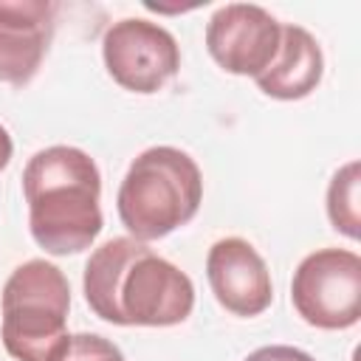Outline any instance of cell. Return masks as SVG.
I'll list each match as a JSON object with an SVG mask.
<instances>
[{
  "label": "cell",
  "mask_w": 361,
  "mask_h": 361,
  "mask_svg": "<svg viewBox=\"0 0 361 361\" xmlns=\"http://www.w3.org/2000/svg\"><path fill=\"white\" fill-rule=\"evenodd\" d=\"M90 310L121 327H172L195 307L192 279L141 240L113 237L85 265Z\"/></svg>",
  "instance_id": "obj_1"
},
{
  "label": "cell",
  "mask_w": 361,
  "mask_h": 361,
  "mask_svg": "<svg viewBox=\"0 0 361 361\" xmlns=\"http://www.w3.org/2000/svg\"><path fill=\"white\" fill-rule=\"evenodd\" d=\"M28 228L39 248L68 257L90 248L102 231V175L79 147H45L23 169Z\"/></svg>",
  "instance_id": "obj_2"
},
{
  "label": "cell",
  "mask_w": 361,
  "mask_h": 361,
  "mask_svg": "<svg viewBox=\"0 0 361 361\" xmlns=\"http://www.w3.org/2000/svg\"><path fill=\"white\" fill-rule=\"evenodd\" d=\"M203 200V175L178 147H149L127 169L116 206L133 240L149 243L186 226Z\"/></svg>",
  "instance_id": "obj_3"
},
{
  "label": "cell",
  "mask_w": 361,
  "mask_h": 361,
  "mask_svg": "<svg viewBox=\"0 0 361 361\" xmlns=\"http://www.w3.org/2000/svg\"><path fill=\"white\" fill-rule=\"evenodd\" d=\"M3 347L17 361H59L71 344V285L48 259H28L11 271L0 296Z\"/></svg>",
  "instance_id": "obj_4"
},
{
  "label": "cell",
  "mask_w": 361,
  "mask_h": 361,
  "mask_svg": "<svg viewBox=\"0 0 361 361\" xmlns=\"http://www.w3.org/2000/svg\"><path fill=\"white\" fill-rule=\"evenodd\" d=\"M290 302L322 330H347L361 319V257L347 248H319L293 271Z\"/></svg>",
  "instance_id": "obj_5"
},
{
  "label": "cell",
  "mask_w": 361,
  "mask_h": 361,
  "mask_svg": "<svg viewBox=\"0 0 361 361\" xmlns=\"http://www.w3.org/2000/svg\"><path fill=\"white\" fill-rule=\"evenodd\" d=\"M102 56L107 73L133 93H158L180 68L175 37L141 17L113 23L102 39Z\"/></svg>",
  "instance_id": "obj_6"
},
{
  "label": "cell",
  "mask_w": 361,
  "mask_h": 361,
  "mask_svg": "<svg viewBox=\"0 0 361 361\" xmlns=\"http://www.w3.org/2000/svg\"><path fill=\"white\" fill-rule=\"evenodd\" d=\"M282 25L254 3H226L206 25V48L212 59L237 76H259L279 51Z\"/></svg>",
  "instance_id": "obj_7"
},
{
  "label": "cell",
  "mask_w": 361,
  "mask_h": 361,
  "mask_svg": "<svg viewBox=\"0 0 361 361\" xmlns=\"http://www.w3.org/2000/svg\"><path fill=\"white\" fill-rule=\"evenodd\" d=\"M206 276L214 299L234 316H259L274 302L268 265L243 237H226L209 248Z\"/></svg>",
  "instance_id": "obj_8"
},
{
  "label": "cell",
  "mask_w": 361,
  "mask_h": 361,
  "mask_svg": "<svg viewBox=\"0 0 361 361\" xmlns=\"http://www.w3.org/2000/svg\"><path fill=\"white\" fill-rule=\"evenodd\" d=\"M54 17L51 0H0V82L34 79L54 37Z\"/></svg>",
  "instance_id": "obj_9"
},
{
  "label": "cell",
  "mask_w": 361,
  "mask_h": 361,
  "mask_svg": "<svg viewBox=\"0 0 361 361\" xmlns=\"http://www.w3.org/2000/svg\"><path fill=\"white\" fill-rule=\"evenodd\" d=\"M324 73V56L316 37L302 25H282L279 51L274 62L257 76V85L265 96L296 102L316 90Z\"/></svg>",
  "instance_id": "obj_10"
},
{
  "label": "cell",
  "mask_w": 361,
  "mask_h": 361,
  "mask_svg": "<svg viewBox=\"0 0 361 361\" xmlns=\"http://www.w3.org/2000/svg\"><path fill=\"white\" fill-rule=\"evenodd\" d=\"M358 180H361V166L358 161H350L330 178V186H327V217L333 228L350 240H358L361 234Z\"/></svg>",
  "instance_id": "obj_11"
},
{
  "label": "cell",
  "mask_w": 361,
  "mask_h": 361,
  "mask_svg": "<svg viewBox=\"0 0 361 361\" xmlns=\"http://www.w3.org/2000/svg\"><path fill=\"white\" fill-rule=\"evenodd\" d=\"M59 361H124L121 350L96 333H76Z\"/></svg>",
  "instance_id": "obj_12"
},
{
  "label": "cell",
  "mask_w": 361,
  "mask_h": 361,
  "mask_svg": "<svg viewBox=\"0 0 361 361\" xmlns=\"http://www.w3.org/2000/svg\"><path fill=\"white\" fill-rule=\"evenodd\" d=\"M245 361H316L313 355H307L299 347H288V344H271V347H259L254 350Z\"/></svg>",
  "instance_id": "obj_13"
},
{
  "label": "cell",
  "mask_w": 361,
  "mask_h": 361,
  "mask_svg": "<svg viewBox=\"0 0 361 361\" xmlns=\"http://www.w3.org/2000/svg\"><path fill=\"white\" fill-rule=\"evenodd\" d=\"M11 152H14L11 135H8V130L0 124V169H6V166H8V161H11Z\"/></svg>",
  "instance_id": "obj_14"
}]
</instances>
